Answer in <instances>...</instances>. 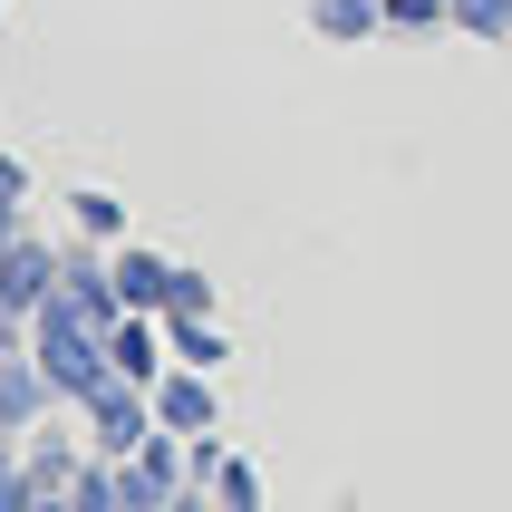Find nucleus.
Wrapping results in <instances>:
<instances>
[{"label": "nucleus", "instance_id": "obj_10", "mask_svg": "<svg viewBox=\"0 0 512 512\" xmlns=\"http://www.w3.org/2000/svg\"><path fill=\"white\" fill-rule=\"evenodd\" d=\"M377 10H387V0H319V29H329V39H358V29H377Z\"/></svg>", "mask_w": 512, "mask_h": 512}, {"label": "nucleus", "instance_id": "obj_4", "mask_svg": "<svg viewBox=\"0 0 512 512\" xmlns=\"http://www.w3.org/2000/svg\"><path fill=\"white\" fill-rule=\"evenodd\" d=\"M87 435H97V455H107V464H126L136 445H155L165 426H155V397L116 377V387H97V397H87Z\"/></svg>", "mask_w": 512, "mask_h": 512}, {"label": "nucleus", "instance_id": "obj_13", "mask_svg": "<svg viewBox=\"0 0 512 512\" xmlns=\"http://www.w3.org/2000/svg\"><path fill=\"white\" fill-rule=\"evenodd\" d=\"M464 29H512V0H455Z\"/></svg>", "mask_w": 512, "mask_h": 512}, {"label": "nucleus", "instance_id": "obj_9", "mask_svg": "<svg viewBox=\"0 0 512 512\" xmlns=\"http://www.w3.org/2000/svg\"><path fill=\"white\" fill-rule=\"evenodd\" d=\"M165 339H174V368H213L223 358V329L213 319H165Z\"/></svg>", "mask_w": 512, "mask_h": 512}, {"label": "nucleus", "instance_id": "obj_7", "mask_svg": "<svg viewBox=\"0 0 512 512\" xmlns=\"http://www.w3.org/2000/svg\"><path fill=\"white\" fill-rule=\"evenodd\" d=\"M116 300H126V319H165L174 261H165V252H116Z\"/></svg>", "mask_w": 512, "mask_h": 512}, {"label": "nucleus", "instance_id": "obj_6", "mask_svg": "<svg viewBox=\"0 0 512 512\" xmlns=\"http://www.w3.org/2000/svg\"><path fill=\"white\" fill-rule=\"evenodd\" d=\"M145 397H155V426H165V435H184V445L213 435V387H203V368H165Z\"/></svg>", "mask_w": 512, "mask_h": 512}, {"label": "nucleus", "instance_id": "obj_15", "mask_svg": "<svg viewBox=\"0 0 512 512\" xmlns=\"http://www.w3.org/2000/svg\"><path fill=\"white\" fill-rule=\"evenodd\" d=\"M387 10H397L406 29H435V0H387Z\"/></svg>", "mask_w": 512, "mask_h": 512}, {"label": "nucleus", "instance_id": "obj_12", "mask_svg": "<svg viewBox=\"0 0 512 512\" xmlns=\"http://www.w3.org/2000/svg\"><path fill=\"white\" fill-rule=\"evenodd\" d=\"M213 512H261V484H252V464H223V474H213Z\"/></svg>", "mask_w": 512, "mask_h": 512}, {"label": "nucleus", "instance_id": "obj_1", "mask_svg": "<svg viewBox=\"0 0 512 512\" xmlns=\"http://www.w3.org/2000/svg\"><path fill=\"white\" fill-rule=\"evenodd\" d=\"M29 358H39V377H49V397H58V406H87L97 387H116L107 329H68V319H39Z\"/></svg>", "mask_w": 512, "mask_h": 512}, {"label": "nucleus", "instance_id": "obj_3", "mask_svg": "<svg viewBox=\"0 0 512 512\" xmlns=\"http://www.w3.org/2000/svg\"><path fill=\"white\" fill-rule=\"evenodd\" d=\"M116 493H126V512H165L174 493H194V455H184V435L136 445V455L116 464Z\"/></svg>", "mask_w": 512, "mask_h": 512}, {"label": "nucleus", "instance_id": "obj_11", "mask_svg": "<svg viewBox=\"0 0 512 512\" xmlns=\"http://www.w3.org/2000/svg\"><path fill=\"white\" fill-rule=\"evenodd\" d=\"M68 213H78V232H87V242H116V232H126V213H116L107 194H68Z\"/></svg>", "mask_w": 512, "mask_h": 512}, {"label": "nucleus", "instance_id": "obj_14", "mask_svg": "<svg viewBox=\"0 0 512 512\" xmlns=\"http://www.w3.org/2000/svg\"><path fill=\"white\" fill-rule=\"evenodd\" d=\"M0 194H10V203L29 194V165H20V155H0Z\"/></svg>", "mask_w": 512, "mask_h": 512}, {"label": "nucleus", "instance_id": "obj_8", "mask_svg": "<svg viewBox=\"0 0 512 512\" xmlns=\"http://www.w3.org/2000/svg\"><path fill=\"white\" fill-rule=\"evenodd\" d=\"M107 358H116V377H126V387H155V377H165L155 319H116V329H107Z\"/></svg>", "mask_w": 512, "mask_h": 512}, {"label": "nucleus", "instance_id": "obj_2", "mask_svg": "<svg viewBox=\"0 0 512 512\" xmlns=\"http://www.w3.org/2000/svg\"><path fill=\"white\" fill-rule=\"evenodd\" d=\"M39 319H68V329H116L126 319V300H116V261H97V252H68L58 261V290H49V310ZM29 319V329H39Z\"/></svg>", "mask_w": 512, "mask_h": 512}, {"label": "nucleus", "instance_id": "obj_5", "mask_svg": "<svg viewBox=\"0 0 512 512\" xmlns=\"http://www.w3.org/2000/svg\"><path fill=\"white\" fill-rule=\"evenodd\" d=\"M58 261L68 252H49V242H10V252H0V329H29V319L49 310V290H58Z\"/></svg>", "mask_w": 512, "mask_h": 512}, {"label": "nucleus", "instance_id": "obj_16", "mask_svg": "<svg viewBox=\"0 0 512 512\" xmlns=\"http://www.w3.org/2000/svg\"><path fill=\"white\" fill-rule=\"evenodd\" d=\"M10 242H20V203L0 194V252H10Z\"/></svg>", "mask_w": 512, "mask_h": 512}]
</instances>
